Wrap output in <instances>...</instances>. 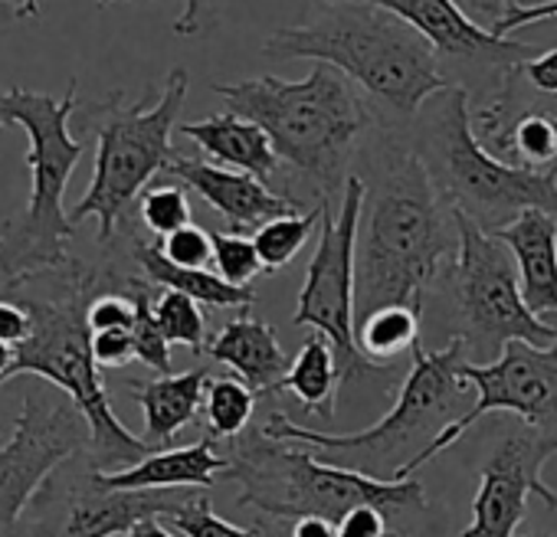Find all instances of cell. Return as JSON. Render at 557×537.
I'll return each mask as SVG.
<instances>
[{
  "label": "cell",
  "instance_id": "39",
  "mask_svg": "<svg viewBox=\"0 0 557 537\" xmlns=\"http://www.w3.org/2000/svg\"><path fill=\"white\" fill-rule=\"evenodd\" d=\"M30 335V315L24 312L21 302L0 299V341L8 348H21Z\"/></svg>",
  "mask_w": 557,
  "mask_h": 537
},
{
  "label": "cell",
  "instance_id": "47",
  "mask_svg": "<svg viewBox=\"0 0 557 537\" xmlns=\"http://www.w3.org/2000/svg\"><path fill=\"white\" fill-rule=\"evenodd\" d=\"M544 112H547V118H550V125H554V132H557V99H547V102H544Z\"/></svg>",
  "mask_w": 557,
  "mask_h": 537
},
{
  "label": "cell",
  "instance_id": "40",
  "mask_svg": "<svg viewBox=\"0 0 557 537\" xmlns=\"http://www.w3.org/2000/svg\"><path fill=\"white\" fill-rule=\"evenodd\" d=\"M96 4L109 8V4H125V0H96ZM207 14H210V0H184V14L174 21V34L197 37L207 27Z\"/></svg>",
  "mask_w": 557,
  "mask_h": 537
},
{
  "label": "cell",
  "instance_id": "17",
  "mask_svg": "<svg viewBox=\"0 0 557 537\" xmlns=\"http://www.w3.org/2000/svg\"><path fill=\"white\" fill-rule=\"evenodd\" d=\"M161 174L171 177L174 184H181L184 190H194L203 203H210L233 233H246V229L256 233L269 220L302 213L299 197H286V193L259 184L249 174L216 167V164H210L197 154H184L177 148L168 158Z\"/></svg>",
  "mask_w": 557,
  "mask_h": 537
},
{
  "label": "cell",
  "instance_id": "24",
  "mask_svg": "<svg viewBox=\"0 0 557 537\" xmlns=\"http://www.w3.org/2000/svg\"><path fill=\"white\" fill-rule=\"evenodd\" d=\"M338 390H342V377H338L335 351L322 335L306 338L286 377L272 387V394H293L309 416H322V420H335Z\"/></svg>",
  "mask_w": 557,
  "mask_h": 537
},
{
  "label": "cell",
  "instance_id": "26",
  "mask_svg": "<svg viewBox=\"0 0 557 537\" xmlns=\"http://www.w3.org/2000/svg\"><path fill=\"white\" fill-rule=\"evenodd\" d=\"M355 341L368 361L387 364L420 341V312L404 305L377 309L355 325Z\"/></svg>",
  "mask_w": 557,
  "mask_h": 537
},
{
  "label": "cell",
  "instance_id": "21",
  "mask_svg": "<svg viewBox=\"0 0 557 537\" xmlns=\"http://www.w3.org/2000/svg\"><path fill=\"white\" fill-rule=\"evenodd\" d=\"M216 364H226L233 377H239L252 394H272V387L286 377L289 354L278 345V335L269 322L256 319L249 309L226 322L213 341H207V351Z\"/></svg>",
  "mask_w": 557,
  "mask_h": 537
},
{
  "label": "cell",
  "instance_id": "18",
  "mask_svg": "<svg viewBox=\"0 0 557 537\" xmlns=\"http://www.w3.org/2000/svg\"><path fill=\"white\" fill-rule=\"evenodd\" d=\"M495 236L518 273L521 302L531 315H557V216L544 210H524Z\"/></svg>",
  "mask_w": 557,
  "mask_h": 537
},
{
  "label": "cell",
  "instance_id": "28",
  "mask_svg": "<svg viewBox=\"0 0 557 537\" xmlns=\"http://www.w3.org/2000/svg\"><path fill=\"white\" fill-rule=\"evenodd\" d=\"M315 226H319V203L309 213H293V216H278V220L262 223L252 233V246L262 262V273L272 276L283 265H289L302 252V246L309 242Z\"/></svg>",
  "mask_w": 557,
  "mask_h": 537
},
{
  "label": "cell",
  "instance_id": "37",
  "mask_svg": "<svg viewBox=\"0 0 557 537\" xmlns=\"http://www.w3.org/2000/svg\"><path fill=\"white\" fill-rule=\"evenodd\" d=\"M518 76L531 92H537L544 99H557V47L541 50V53L528 57L524 63H518Z\"/></svg>",
  "mask_w": 557,
  "mask_h": 537
},
{
  "label": "cell",
  "instance_id": "15",
  "mask_svg": "<svg viewBox=\"0 0 557 537\" xmlns=\"http://www.w3.org/2000/svg\"><path fill=\"white\" fill-rule=\"evenodd\" d=\"M381 8L417 30L433 50L440 73L449 86H459L469 102L485 99L518 63L534 57L528 43L492 37L475 27L453 0H358Z\"/></svg>",
  "mask_w": 557,
  "mask_h": 537
},
{
  "label": "cell",
  "instance_id": "45",
  "mask_svg": "<svg viewBox=\"0 0 557 537\" xmlns=\"http://www.w3.org/2000/svg\"><path fill=\"white\" fill-rule=\"evenodd\" d=\"M256 537H289V521H275V517H259L252 524Z\"/></svg>",
  "mask_w": 557,
  "mask_h": 537
},
{
  "label": "cell",
  "instance_id": "35",
  "mask_svg": "<svg viewBox=\"0 0 557 537\" xmlns=\"http://www.w3.org/2000/svg\"><path fill=\"white\" fill-rule=\"evenodd\" d=\"M89 348H92V361H96L99 374L122 371V367H128L135 361L132 332H92Z\"/></svg>",
  "mask_w": 557,
  "mask_h": 537
},
{
  "label": "cell",
  "instance_id": "23",
  "mask_svg": "<svg viewBox=\"0 0 557 537\" xmlns=\"http://www.w3.org/2000/svg\"><path fill=\"white\" fill-rule=\"evenodd\" d=\"M207 380H210V371L194 367V371H184V374H164V377L128 380L125 384V390L145 410V442L148 446L161 449V446L174 442V436L184 426L197 423Z\"/></svg>",
  "mask_w": 557,
  "mask_h": 537
},
{
  "label": "cell",
  "instance_id": "12",
  "mask_svg": "<svg viewBox=\"0 0 557 537\" xmlns=\"http://www.w3.org/2000/svg\"><path fill=\"white\" fill-rule=\"evenodd\" d=\"M89 446V426L66 394L30 380L14 436L0 442V537H24L21 521L44 482Z\"/></svg>",
  "mask_w": 557,
  "mask_h": 537
},
{
  "label": "cell",
  "instance_id": "13",
  "mask_svg": "<svg viewBox=\"0 0 557 537\" xmlns=\"http://www.w3.org/2000/svg\"><path fill=\"white\" fill-rule=\"evenodd\" d=\"M459 374L466 384L479 390L475 403L459 420H453L420 455H413L397 472V482L410 478L430 459L446 452L485 413H511L524 426L557 436V341L547 348L511 341L502 348V354L492 364H462Z\"/></svg>",
  "mask_w": 557,
  "mask_h": 537
},
{
  "label": "cell",
  "instance_id": "33",
  "mask_svg": "<svg viewBox=\"0 0 557 537\" xmlns=\"http://www.w3.org/2000/svg\"><path fill=\"white\" fill-rule=\"evenodd\" d=\"M158 249H161V255H164L171 265H177V268H207V262L213 259L210 233L200 229V226H194V223H187V226H181L177 233L158 239Z\"/></svg>",
  "mask_w": 557,
  "mask_h": 537
},
{
  "label": "cell",
  "instance_id": "22",
  "mask_svg": "<svg viewBox=\"0 0 557 537\" xmlns=\"http://www.w3.org/2000/svg\"><path fill=\"white\" fill-rule=\"evenodd\" d=\"M177 132L184 138H190L210 158V164L249 174L265 187H269V180L278 177V167H283L265 132L233 112L210 115L200 122H184V125H177Z\"/></svg>",
  "mask_w": 557,
  "mask_h": 537
},
{
  "label": "cell",
  "instance_id": "7",
  "mask_svg": "<svg viewBox=\"0 0 557 537\" xmlns=\"http://www.w3.org/2000/svg\"><path fill=\"white\" fill-rule=\"evenodd\" d=\"M226 478L239 482L236 508H256L262 517L296 521L325 517L338 524L351 508L374 504L391 517L426 508L423 482H381L364 472L332 465L299 442L269 439L259 426L230 439Z\"/></svg>",
  "mask_w": 557,
  "mask_h": 537
},
{
  "label": "cell",
  "instance_id": "42",
  "mask_svg": "<svg viewBox=\"0 0 557 537\" xmlns=\"http://www.w3.org/2000/svg\"><path fill=\"white\" fill-rule=\"evenodd\" d=\"M24 21H40V0H0V30Z\"/></svg>",
  "mask_w": 557,
  "mask_h": 537
},
{
  "label": "cell",
  "instance_id": "34",
  "mask_svg": "<svg viewBox=\"0 0 557 537\" xmlns=\"http://www.w3.org/2000/svg\"><path fill=\"white\" fill-rule=\"evenodd\" d=\"M86 325L89 332H132L135 305L122 292H102L86 305Z\"/></svg>",
  "mask_w": 557,
  "mask_h": 537
},
{
  "label": "cell",
  "instance_id": "1",
  "mask_svg": "<svg viewBox=\"0 0 557 537\" xmlns=\"http://www.w3.org/2000/svg\"><path fill=\"white\" fill-rule=\"evenodd\" d=\"M364 184L355 242V325L377 309L423 315L430 286L456 255V223L436 197L407 128L374 125L351 164Z\"/></svg>",
  "mask_w": 557,
  "mask_h": 537
},
{
  "label": "cell",
  "instance_id": "16",
  "mask_svg": "<svg viewBox=\"0 0 557 537\" xmlns=\"http://www.w3.org/2000/svg\"><path fill=\"white\" fill-rule=\"evenodd\" d=\"M550 455H557V436L537 433L524 423L502 433L479 472L472 521L456 537H515L531 495L557 511V491H550L541 475Z\"/></svg>",
  "mask_w": 557,
  "mask_h": 537
},
{
  "label": "cell",
  "instance_id": "19",
  "mask_svg": "<svg viewBox=\"0 0 557 537\" xmlns=\"http://www.w3.org/2000/svg\"><path fill=\"white\" fill-rule=\"evenodd\" d=\"M115 233H122L135 268L151 286H158L164 292L187 296L190 302L207 305V309H239V312H246V309L256 305V289L252 286H230L216 273H210V268H177V265H171L161 255L158 239L145 236V233H135L128 226V220Z\"/></svg>",
  "mask_w": 557,
  "mask_h": 537
},
{
  "label": "cell",
  "instance_id": "29",
  "mask_svg": "<svg viewBox=\"0 0 557 537\" xmlns=\"http://www.w3.org/2000/svg\"><path fill=\"white\" fill-rule=\"evenodd\" d=\"M154 322H158V332L168 341V348L187 345L190 354L207 351V319H203L200 305L190 302L187 296L161 292L154 299Z\"/></svg>",
  "mask_w": 557,
  "mask_h": 537
},
{
  "label": "cell",
  "instance_id": "41",
  "mask_svg": "<svg viewBox=\"0 0 557 537\" xmlns=\"http://www.w3.org/2000/svg\"><path fill=\"white\" fill-rule=\"evenodd\" d=\"M544 21H557V0H547V4H537V8H524V11H511L502 24H495L488 34L492 37H508L511 30L518 27H528V24H544Z\"/></svg>",
  "mask_w": 557,
  "mask_h": 537
},
{
  "label": "cell",
  "instance_id": "3",
  "mask_svg": "<svg viewBox=\"0 0 557 537\" xmlns=\"http://www.w3.org/2000/svg\"><path fill=\"white\" fill-rule=\"evenodd\" d=\"M262 57L315 60L338 70L384 128H410L420 105L449 86L417 30L358 0H315L299 24L265 37Z\"/></svg>",
  "mask_w": 557,
  "mask_h": 537
},
{
  "label": "cell",
  "instance_id": "5",
  "mask_svg": "<svg viewBox=\"0 0 557 537\" xmlns=\"http://www.w3.org/2000/svg\"><path fill=\"white\" fill-rule=\"evenodd\" d=\"M79 109V79L66 83L63 96L0 83V132H27L30 200L21 213L0 223V286L21 292L30 279L53 273L70 255L76 226L66 216L63 197L86 141L70 135V118Z\"/></svg>",
  "mask_w": 557,
  "mask_h": 537
},
{
  "label": "cell",
  "instance_id": "11",
  "mask_svg": "<svg viewBox=\"0 0 557 537\" xmlns=\"http://www.w3.org/2000/svg\"><path fill=\"white\" fill-rule=\"evenodd\" d=\"M364 184L348 174L338 210L335 203H319V246L306 268V286L293 312L296 328H315L335 351L342 387L358 377L391 374L394 364H374L358 351L355 341V242L361 223Z\"/></svg>",
  "mask_w": 557,
  "mask_h": 537
},
{
  "label": "cell",
  "instance_id": "20",
  "mask_svg": "<svg viewBox=\"0 0 557 537\" xmlns=\"http://www.w3.org/2000/svg\"><path fill=\"white\" fill-rule=\"evenodd\" d=\"M226 472H230L226 455H220L216 442L203 436L200 442L184 449H154L151 455H145L141 462L122 472L96 469V482L102 488H122V491H138V488L177 491V488H210L220 478H226Z\"/></svg>",
  "mask_w": 557,
  "mask_h": 537
},
{
  "label": "cell",
  "instance_id": "38",
  "mask_svg": "<svg viewBox=\"0 0 557 537\" xmlns=\"http://www.w3.org/2000/svg\"><path fill=\"white\" fill-rule=\"evenodd\" d=\"M391 514L374 508V504H361L351 508L338 524H335V537H387L391 534Z\"/></svg>",
  "mask_w": 557,
  "mask_h": 537
},
{
  "label": "cell",
  "instance_id": "8",
  "mask_svg": "<svg viewBox=\"0 0 557 537\" xmlns=\"http://www.w3.org/2000/svg\"><path fill=\"white\" fill-rule=\"evenodd\" d=\"M410 371L400 384L397 403L384 420L358 433H322L296 426L286 413H272L259 423L269 439H286L299 446H315L325 462L364 472L381 482H397V472L420 455L453 420L462 416L466 390L462 341L453 338L440 351H426L420 341L410 348Z\"/></svg>",
  "mask_w": 557,
  "mask_h": 537
},
{
  "label": "cell",
  "instance_id": "31",
  "mask_svg": "<svg viewBox=\"0 0 557 537\" xmlns=\"http://www.w3.org/2000/svg\"><path fill=\"white\" fill-rule=\"evenodd\" d=\"M161 517L174 524L184 537H256L252 527H239L220 517L207 495H187L184 501L168 508Z\"/></svg>",
  "mask_w": 557,
  "mask_h": 537
},
{
  "label": "cell",
  "instance_id": "25",
  "mask_svg": "<svg viewBox=\"0 0 557 537\" xmlns=\"http://www.w3.org/2000/svg\"><path fill=\"white\" fill-rule=\"evenodd\" d=\"M203 433L210 442H230L249 429L252 410H256V394L233 374L210 377L203 390Z\"/></svg>",
  "mask_w": 557,
  "mask_h": 537
},
{
  "label": "cell",
  "instance_id": "30",
  "mask_svg": "<svg viewBox=\"0 0 557 537\" xmlns=\"http://www.w3.org/2000/svg\"><path fill=\"white\" fill-rule=\"evenodd\" d=\"M135 207L141 226L154 239H164L190 223V200L181 184H148Z\"/></svg>",
  "mask_w": 557,
  "mask_h": 537
},
{
  "label": "cell",
  "instance_id": "36",
  "mask_svg": "<svg viewBox=\"0 0 557 537\" xmlns=\"http://www.w3.org/2000/svg\"><path fill=\"white\" fill-rule=\"evenodd\" d=\"M453 4L482 30H492L495 24H502L511 11H524V8H537L547 4V0H453Z\"/></svg>",
  "mask_w": 557,
  "mask_h": 537
},
{
  "label": "cell",
  "instance_id": "4",
  "mask_svg": "<svg viewBox=\"0 0 557 537\" xmlns=\"http://www.w3.org/2000/svg\"><path fill=\"white\" fill-rule=\"evenodd\" d=\"M226 112L259 125L278 158L319 203H335L351 174L364 135L377 125L364 96L332 66L319 63L306 79L256 76L213 83Z\"/></svg>",
  "mask_w": 557,
  "mask_h": 537
},
{
  "label": "cell",
  "instance_id": "48",
  "mask_svg": "<svg viewBox=\"0 0 557 537\" xmlns=\"http://www.w3.org/2000/svg\"><path fill=\"white\" fill-rule=\"evenodd\" d=\"M515 537H554V534H547V530H534V534H515Z\"/></svg>",
  "mask_w": 557,
  "mask_h": 537
},
{
  "label": "cell",
  "instance_id": "44",
  "mask_svg": "<svg viewBox=\"0 0 557 537\" xmlns=\"http://www.w3.org/2000/svg\"><path fill=\"white\" fill-rule=\"evenodd\" d=\"M122 537H177V534H171L158 517H148V521H141V524H135L128 534H122Z\"/></svg>",
  "mask_w": 557,
  "mask_h": 537
},
{
  "label": "cell",
  "instance_id": "46",
  "mask_svg": "<svg viewBox=\"0 0 557 537\" xmlns=\"http://www.w3.org/2000/svg\"><path fill=\"white\" fill-rule=\"evenodd\" d=\"M11 364H14V348H8L4 341H0V384H4V377H8V371H11Z\"/></svg>",
  "mask_w": 557,
  "mask_h": 537
},
{
  "label": "cell",
  "instance_id": "10",
  "mask_svg": "<svg viewBox=\"0 0 557 537\" xmlns=\"http://www.w3.org/2000/svg\"><path fill=\"white\" fill-rule=\"evenodd\" d=\"M453 223L456 255L443 276L449 283L453 315L459 325L456 338L462 341L466 364H492L511 341L534 348L554 345L557 325H547L524 309L508 249L462 213H453Z\"/></svg>",
  "mask_w": 557,
  "mask_h": 537
},
{
  "label": "cell",
  "instance_id": "2",
  "mask_svg": "<svg viewBox=\"0 0 557 537\" xmlns=\"http://www.w3.org/2000/svg\"><path fill=\"white\" fill-rule=\"evenodd\" d=\"M119 236L122 233L102 246L106 259L99 262L66 255L60 268L37 276L47 289L21 299L24 312L30 315V335L21 348H14V364L4 377V384L17 377L47 380L66 394L89 426V465L99 472L132 469L154 452V446L128 433L115 416L89 348L92 332L86 325V305L102 292H122L135 273L128 246H122Z\"/></svg>",
  "mask_w": 557,
  "mask_h": 537
},
{
  "label": "cell",
  "instance_id": "27",
  "mask_svg": "<svg viewBox=\"0 0 557 537\" xmlns=\"http://www.w3.org/2000/svg\"><path fill=\"white\" fill-rule=\"evenodd\" d=\"M122 296L132 299L135 305V325H132V351H135V361L154 367L158 374H171V351H168V341L161 338L158 332V322H154V299L161 296L158 286H151L138 268L128 276Z\"/></svg>",
  "mask_w": 557,
  "mask_h": 537
},
{
  "label": "cell",
  "instance_id": "14",
  "mask_svg": "<svg viewBox=\"0 0 557 537\" xmlns=\"http://www.w3.org/2000/svg\"><path fill=\"white\" fill-rule=\"evenodd\" d=\"M190 488L181 495L164 488H102L96 482V469L76 472L66 478L63 469H57L44 488L34 495L21 534L27 537H122L135 524L148 517H161L168 508L184 501Z\"/></svg>",
  "mask_w": 557,
  "mask_h": 537
},
{
  "label": "cell",
  "instance_id": "6",
  "mask_svg": "<svg viewBox=\"0 0 557 537\" xmlns=\"http://www.w3.org/2000/svg\"><path fill=\"white\" fill-rule=\"evenodd\" d=\"M407 135L446 210L462 213L482 233L508 226L524 210L557 216V164L528 171L492 158L472 135L469 96L459 86L433 92Z\"/></svg>",
  "mask_w": 557,
  "mask_h": 537
},
{
  "label": "cell",
  "instance_id": "9",
  "mask_svg": "<svg viewBox=\"0 0 557 537\" xmlns=\"http://www.w3.org/2000/svg\"><path fill=\"white\" fill-rule=\"evenodd\" d=\"M187 89V70L174 66L161 89H148L135 102H128L122 89H112L99 102L76 109L83 115L86 135L96 138V171L86 197L66 210V216L76 229L83 220H96L99 246H109L115 229L132 220V207L174 154L171 135L181 122Z\"/></svg>",
  "mask_w": 557,
  "mask_h": 537
},
{
  "label": "cell",
  "instance_id": "43",
  "mask_svg": "<svg viewBox=\"0 0 557 537\" xmlns=\"http://www.w3.org/2000/svg\"><path fill=\"white\" fill-rule=\"evenodd\" d=\"M289 537H335V524L325 517H296L289 521Z\"/></svg>",
  "mask_w": 557,
  "mask_h": 537
},
{
  "label": "cell",
  "instance_id": "32",
  "mask_svg": "<svg viewBox=\"0 0 557 537\" xmlns=\"http://www.w3.org/2000/svg\"><path fill=\"white\" fill-rule=\"evenodd\" d=\"M213 242V262H216V276L230 286H249L259 273L262 262L256 255V246L243 233H210Z\"/></svg>",
  "mask_w": 557,
  "mask_h": 537
}]
</instances>
